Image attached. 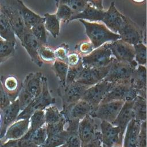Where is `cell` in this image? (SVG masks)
Returning a JSON list of instances; mask_svg holds the SVG:
<instances>
[{
  "label": "cell",
  "mask_w": 147,
  "mask_h": 147,
  "mask_svg": "<svg viewBox=\"0 0 147 147\" xmlns=\"http://www.w3.org/2000/svg\"><path fill=\"white\" fill-rule=\"evenodd\" d=\"M84 26L85 32L89 41L96 49L102 45L120 39V36L113 32L100 22H90L78 20Z\"/></svg>",
  "instance_id": "1"
},
{
  "label": "cell",
  "mask_w": 147,
  "mask_h": 147,
  "mask_svg": "<svg viewBox=\"0 0 147 147\" xmlns=\"http://www.w3.org/2000/svg\"><path fill=\"white\" fill-rule=\"evenodd\" d=\"M55 103V99L49 92L47 78L44 75H42L41 93L20 111L17 119H29L34 111L39 110H44L49 106Z\"/></svg>",
  "instance_id": "2"
},
{
  "label": "cell",
  "mask_w": 147,
  "mask_h": 147,
  "mask_svg": "<svg viewBox=\"0 0 147 147\" xmlns=\"http://www.w3.org/2000/svg\"><path fill=\"white\" fill-rule=\"evenodd\" d=\"M138 64L134 60L131 62L119 61L115 58L113 59L110 70L103 79L111 83L130 80Z\"/></svg>",
  "instance_id": "3"
},
{
  "label": "cell",
  "mask_w": 147,
  "mask_h": 147,
  "mask_svg": "<svg viewBox=\"0 0 147 147\" xmlns=\"http://www.w3.org/2000/svg\"><path fill=\"white\" fill-rule=\"evenodd\" d=\"M137 95V92L133 86L131 78L130 80L114 83L113 86L101 103L115 100L124 102L133 100Z\"/></svg>",
  "instance_id": "4"
},
{
  "label": "cell",
  "mask_w": 147,
  "mask_h": 147,
  "mask_svg": "<svg viewBox=\"0 0 147 147\" xmlns=\"http://www.w3.org/2000/svg\"><path fill=\"white\" fill-rule=\"evenodd\" d=\"M114 57L107 42L94 49L90 54L82 57L84 67H103L110 65Z\"/></svg>",
  "instance_id": "5"
},
{
  "label": "cell",
  "mask_w": 147,
  "mask_h": 147,
  "mask_svg": "<svg viewBox=\"0 0 147 147\" xmlns=\"http://www.w3.org/2000/svg\"><path fill=\"white\" fill-rule=\"evenodd\" d=\"M0 13L4 15L11 25L16 36L21 38L25 26L14 3V0H0Z\"/></svg>",
  "instance_id": "6"
},
{
  "label": "cell",
  "mask_w": 147,
  "mask_h": 147,
  "mask_svg": "<svg viewBox=\"0 0 147 147\" xmlns=\"http://www.w3.org/2000/svg\"><path fill=\"white\" fill-rule=\"evenodd\" d=\"M88 87L89 86L76 82L65 84L64 86H59L57 91L62 100L63 107L73 105L80 100Z\"/></svg>",
  "instance_id": "7"
},
{
  "label": "cell",
  "mask_w": 147,
  "mask_h": 147,
  "mask_svg": "<svg viewBox=\"0 0 147 147\" xmlns=\"http://www.w3.org/2000/svg\"><path fill=\"white\" fill-rule=\"evenodd\" d=\"M124 102L122 100H115L101 103L92 110L90 115L94 118L100 119L101 121L111 123L118 115Z\"/></svg>",
  "instance_id": "8"
},
{
  "label": "cell",
  "mask_w": 147,
  "mask_h": 147,
  "mask_svg": "<svg viewBox=\"0 0 147 147\" xmlns=\"http://www.w3.org/2000/svg\"><path fill=\"white\" fill-rule=\"evenodd\" d=\"M113 84L114 83L103 80L89 87L84 92L82 99L88 103L94 109L101 103Z\"/></svg>",
  "instance_id": "9"
},
{
  "label": "cell",
  "mask_w": 147,
  "mask_h": 147,
  "mask_svg": "<svg viewBox=\"0 0 147 147\" xmlns=\"http://www.w3.org/2000/svg\"><path fill=\"white\" fill-rule=\"evenodd\" d=\"M118 34L122 40L132 45L143 42L144 31L130 18L125 16L124 22Z\"/></svg>",
  "instance_id": "10"
},
{
  "label": "cell",
  "mask_w": 147,
  "mask_h": 147,
  "mask_svg": "<svg viewBox=\"0 0 147 147\" xmlns=\"http://www.w3.org/2000/svg\"><path fill=\"white\" fill-rule=\"evenodd\" d=\"M111 64L103 67H83L75 82L89 87L93 86L105 78L110 70Z\"/></svg>",
  "instance_id": "11"
},
{
  "label": "cell",
  "mask_w": 147,
  "mask_h": 147,
  "mask_svg": "<svg viewBox=\"0 0 147 147\" xmlns=\"http://www.w3.org/2000/svg\"><path fill=\"white\" fill-rule=\"evenodd\" d=\"M100 129L102 147H113L117 144L122 145L123 134L119 127L111 123L101 121Z\"/></svg>",
  "instance_id": "12"
},
{
  "label": "cell",
  "mask_w": 147,
  "mask_h": 147,
  "mask_svg": "<svg viewBox=\"0 0 147 147\" xmlns=\"http://www.w3.org/2000/svg\"><path fill=\"white\" fill-rule=\"evenodd\" d=\"M20 41L21 45L27 52L32 62L38 67H41L43 63L38 57V51L42 44L34 37L30 29L25 27Z\"/></svg>",
  "instance_id": "13"
},
{
  "label": "cell",
  "mask_w": 147,
  "mask_h": 147,
  "mask_svg": "<svg viewBox=\"0 0 147 147\" xmlns=\"http://www.w3.org/2000/svg\"><path fill=\"white\" fill-rule=\"evenodd\" d=\"M78 136L82 145L100 137V132L98 129L94 118L88 115L80 120L78 125Z\"/></svg>",
  "instance_id": "14"
},
{
  "label": "cell",
  "mask_w": 147,
  "mask_h": 147,
  "mask_svg": "<svg viewBox=\"0 0 147 147\" xmlns=\"http://www.w3.org/2000/svg\"><path fill=\"white\" fill-rule=\"evenodd\" d=\"M107 45L113 57L118 61L131 62L134 60L133 45L123 41L121 39L107 42Z\"/></svg>",
  "instance_id": "15"
},
{
  "label": "cell",
  "mask_w": 147,
  "mask_h": 147,
  "mask_svg": "<svg viewBox=\"0 0 147 147\" xmlns=\"http://www.w3.org/2000/svg\"><path fill=\"white\" fill-rule=\"evenodd\" d=\"M92 110V107L88 103L81 99L73 105L63 107L61 113L65 120L71 119L80 121L90 115Z\"/></svg>",
  "instance_id": "16"
},
{
  "label": "cell",
  "mask_w": 147,
  "mask_h": 147,
  "mask_svg": "<svg viewBox=\"0 0 147 147\" xmlns=\"http://www.w3.org/2000/svg\"><path fill=\"white\" fill-rule=\"evenodd\" d=\"M125 16L116 8L114 2H112L107 10H105L101 22L114 33H117L124 22Z\"/></svg>",
  "instance_id": "17"
},
{
  "label": "cell",
  "mask_w": 147,
  "mask_h": 147,
  "mask_svg": "<svg viewBox=\"0 0 147 147\" xmlns=\"http://www.w3.org/2000/svg\"><path fill=\"white\" fill-rule=\"evenodd\" d=\"M2 111V121L0 127V139L1 140L7 128L17 121L18 114L21 111L18 99L17 98L11 102Z\"/></svg>",
  "instance_id": "18"
},
{
  "label": "cell",
  "mask_w": 147,
  "mask_h": 147,
  "mask_svg": "<svg viewBox=\"0 0 147 147\" xmlns=\"http://www.w3.org/2000/svg\"><path fill=\"white\" fill-rule=\"evenodd\" d=\"M29 129V119L17 120L7 128L1 140L5 142L9 140H15L21 138L28 132Z\"/></svg>",
  "instance_id": "19"
},
{
  "label": "cell",
  "mask_w": 147,
  "mask_h": 147,
  "mask_svg": "<svg viewBox=\"0 0 147 147\" xmlns=\"http://www.w3.org/2000/svg\"><path fill=\"white\" fill-rule=\"evenodd\" d=\"M134 118L133 111V100L125 101L114 121L111 123L121 129L124 134L129 123Z\"/></svg>",
  "instance_id": "20"
},
{
  "label": "cell",
  "mask_w": 147,
  "mask_h": 147,
  "mask_svg": "<svg viewBox=\"0 0 147 147\" xmlns=\"http://www.w3.org/2000/svg\"><path fill=\"white\" fill-rule=\"evenodd\" d=\"M42 74L40 72L30 73L22 82L21 87L28 92L34 99L37 97L41 91Z\"/></svg>",
  "instance_id": "21"
},
{
  "label": "cell",
  "mask_w": 147,
  "mask_h": 147,
  "mask_svg": "<svg viewBox=\"0 0 147 147\" xmlns=\"http://www.w3.org/2000/svg\"><path fill=\"white\" fill-rule=\"evenodd\" d=\"M14 3L26 28L30 29L34 25L44 20L43 17L29 9L21 0H14Z\"/></svg>",
  "instance_id": "22"
},
{
  "label": "cell",
  "mask_w": 147,
  "mask_h": 147,
  "mask_svg": "<svg viewBox=\"0 0 147 147\" xmlns=\"http://www.w3.org/2000/svg\"><path fill=\"white\" fill-rule=\"evenodd\" d=\"M133 86L137 95L146 98V66L138 65L131 76Z\"/></svg>",
  "instance_id": "23"
},
{
  "label": "cell",
  "mask_w": 147,
  "mask_h": 147,
  "mask_svg": "<svg viewBox=\"0 0 147 147\" xmlns=\"http://www.w3.org/2000/svg\"><path fill=\"white\" fill-rule=\"evenodd\" d=\"M141 123V122L134 119L129 123L123 134V147H137Z\"/></svg>",
  "instance_id": "24"
},
{
  "label": "cell",
  "mask_w": 147,
  "mask_h": 147,
  "mask_svg": "<svg viewBox=\"0 0 147 147\" xmlns=\"http://www.w3.org/2000/svg\"><path fill=\"white\" fill-rule=\"evenodd\" d=\"M0 81L8 94L11 102L16 99L21 90L22 82L20 83L18 79L13 75H1Z\"/></svg>",
  "instance_id": "25"
},
{
  "label": "cell",
  "mask_w": 147,
  "mask_h": 147,
  "mask_svg": "<svg viewBox=\"0 0 147 147\" xmlns=\"http://www.w3.org/2000/svg\"><path fill=\"white\" fill-rule=\"evenodd\" d=\"M104 10H99L89 3L80 12L74 14L70 21L75 20H83L90 22H100L102 20Z\"/></svg>",
  "instance_id": "26"
},
{
  "label": "cell",
  "mask_w": 147,
  "mask_h": 147,
  "mask_svg": "<svg viewBox=\"0 0 147 147\" xmlns=\"http://www.w3.org/2000/svg\"><path fill=\"white\" fill-rule=\"evenodd\" d=\"M134 119L141 122L146 121V98L137 95L133 100Z\"/></svg>",
  "instance_id": "27"
},
{
  "label": "cell",
  "mask_w": 147,
  "mask_h": 147,
  "mask_svg": "<svg viewBox=\"0 0 147 147\" xmlns=\"http://www.w3.org/2000/svg\"><path fill=\"white\" fill-rule=\"evenodd\" d=\"M44 24L47 31L55 38L59 35L60 29V21L57 18L55 14L45 13L44 15Z\"/></svg>",
  "instance_id": "28"
},
{
  "label": "cell",
  "mask_w": 147,
  "mask_h": 147,
  "mask_svg": "<svg viewBox=\"0 0 147 147\" xmlns=\"http://www.w3.org/2000/svg\"><path fill=\"white\" fill-rule=\"evenodd\" d=\"M0 37L4 40L16 42V34L9 22L4 15L0 13Z\"/></svg>",
  "instance_id": "29"
},
{
  "label": "cell",
  "mask_w": 147,
  "mask_h": 147,
  "mask_svg": "<svg viewBox=\"0 0 147 147\" xmlns=\"http://www.w3.org/2000/svg\"><path fill=\"white\" fill-rule=\"evenodd\" d=\"M52 68L59 80L60 86H64L68 69V66L65 61L56 59L52 64Z\"/></svg>",
  "instance_id": "30"
},
{
  "label": "cell",
  "mask_w": 147,
  "mask_h": 147,
  "mask_svg": "<svg viewBox=\"0 0 147 147\" xmlns=\"http://www.w3.org/2000/svg\"><path fill=\"white\" fill-rule=\"evenodd\" d=\"M47 130L45 125L33 131H28L24 136L27 138L36 147L41 146L47 138Z\"/></svg>",
  "instance_id": "31"
},
{
  "label": "cell",
  "mask_w": 147,
  "mask_h": 147,
  "mask_svg": "<svg viewBox=\"0 0 147 147\" xmlns=\"http://www.w3.org/2000/svg\"><path fill=\"white\" fill-rule=\"evenodd\" d=\"M45 125L57 123L65 119L61 113V110L56 105H52L44 110Z\"/></svg>",
  "instance_id": "32"
},
{
  "label": "cell",
  "mask_w": 147,
  "mask_h": 147,
  "mask_svg": "<svg viewBox=\"0 0 147 147\" xmlns=\"http://www.w3.org/2000/svg\"><path fill=\"white\" fill-rule=\"evenodd\" d=\"M16 47V42L7 41L0 37V64L14 55Z\"/></svg>",
  "instance_id": "33"
},
{
  "label": "cell",
  "mask_w": 147,
  "mask_h": 147,
  "mask_svg": "<svg viewBox=\"0 0 147 147\" xmlns=\"http://www.w3.org/2000/svg\"><path fill=\"white\" fill-rule=\"evenodd\" d=\"M29 129L28 131H33L45 125L44 110L34 111L29 118Z\"/></svg>",
  "instance_id": "34"
},
{
  "label": "cell",
  "mask_w": 147,
  "mask_h": 147,
  "mask_svg": "<svg viewBox=\"0 0 147 147\" xmlns=\"http://www.w3.org/2000/svg\"><path fill=\"white\" fill-rule=\"evenodd\" d=\"M55 49L48 45V44H42L38 51V57L44 63L52 64L56 60Z\"/></svg>",
  "instance_id": "35"
},
{
  "label": "cell",
  "mask_w": 147,
  "mask_h": 147,
  "mask_svg": "<svg viewBox=\"0 0 147 147\" xmlns=\"http://www.w3.org/2000/svg\"><path fill=\"white\" fill-rule=\"evenodd\" d=\"M134 49V60L138 65H146V45L140 42L133 45Z\"/></svg>",
  "instance_id": "36"
},
{
  "label": "cell",
  "mask_w": 147,
  "mask_h": 147,
  "mask_svg": "<svg viewBox=\"0 0 147 147\" xmlns=\"http://www.w3.org/2000/svg\"><path fill=\"white\" fill-rule=\"evenodd\" d=\"M55 2L56 6L59 4L67 5L72 9L74 14L82 11L87 3L85 0H55Z\"/></svg>",
  "instance_id": "37"
},
{
  "label": "cell",
  "mask_w": 147,
  "mask_h": 147,
  "mask_svg": "<svg viewBox=\"0 0 147 147\" xmlns=\"http://www.w3.org/2000/svg\"><path fill=\"white\" fill-rule=\"evenodd\" d=\"M57 11L56 16L60 21L66 23L70 21V19L74 12L68 6L64 4H59L56 5Z\"/></svg>",
  "instance_id": "38"
},
{
  "label": "cell",
  "mask_w": 147,
  "mask_h": 147,
  "mask_svg": "<svg viewBox=\"0 0 147 147\" xmlns=\"http://www.w3.org/2000/svg\"><path fill=\"white\" fill-rule=\"evenodd\" d=\"M44 21L34 25L30 30L34 37L42 44H47V35Z\"/></svg>",
  "instance_id": "39"
},
{
  "label": "cell",
  "mask_w": 147,
  "mask_h": 147,
  "mask_svg": "<svg viewBox=\"0 0 147 147\" xmlns=\"http://www.w3.org/2000/svg\"><path fill=\"white\" fill-rule=\"evenodd\" d=\"M94 49L93 45L90 41H83L78 44L75 47V51L82 56L90 54Z\"/></svg>",
  "instance_id": "40"
},
{
  "label": "cell",
  "mask_w": 147,
  "mask_h": 147,
  "mask_svg": "<svg viewBox=\"0 0 147 147\" xmlns=\"http://www.w3.org/2000/svg\"><path fill=\"white\" fill-rule=\"evenodd\" d=\"M83 67H84L82 64V62L77 65L73 67H68L65 84H69L75 82V79L79 74V73L81 72V71L83 69Z\"/></svg>",
  "instance_id": "41"
},
{
  "label": "cell",
  "mask_w": 147,
  "mask_h": 147,
  "mask_svg": "<svg viewBox=\"0 0 147 147\" xmlns=\"http://www.w3.org/2000/svg\"><path fill=\"white\" fill-rule=\"evenodd\" d=\"M67 137L64 144L65 147H82V142L78 131L67 132Z\"/></svg>",
  "instance_id": "42"
},
{
  "label": "cell",
  "mask_w": 147,
  "mask_h": 147,
  "mask_svg": "<svg viewBox=\"0 0 147 147\" xmlns=\"http://www.w3.org/2000/svg\"><path fill=\"white\" fill-rule=\"evenodd\" d=\"M56 59L65 61L67 56L69 53V45L67 43L63 42L58 47L55 49L54 51Z\"/></svg>",
  "instance_id": "43"
},
{
  "label": "cell",
  "mask_w": 147,
  "mask_h": 147,
  "mask_svg": "<svg viewBox=\"0 0 147 147\" xmlns=\"http://www.w3.org/2000/svg\"><path fill=\"white\" fill-rule=\"evenodd\" d=\"M137 147H146V121L141 123Z\"/></svg>",
  "instance_id": "44"
},
{
  "label": "cell",
  "mask_w": 147,
  "mask_h": 147,
  "mask_svg": "<svg viewBox=\"0 0 147 147\" xmlns=\"http://www.w3.org/2000/svg\"><path fill=\"white\" fill-rule=\"evenodd\" d=\"M82 56L76 51L69 52L65 60V63L68 67L77 65L82 63Z\"/></svg>",
  "instance_id": "45"
},
{
  "label": "cell",
  "mask_w": 147,
  "mask_h": 147,
  "mask_svg": "<svg viewBox=\"0 0 147 147\" xmlns=\"http://www.w3.org/2000/svg\"><path fill=\"white\" fill-rule=\"evenodd\" d=\"M10 103V98L0 81V110H2Z\"/></svg>",
  "instance_id": "46"
},
{
  "label": "cell",
  "mask_w": 147,
  "mask_h": 147,
  "mask_svg": "<svg viewBox=\"0 0 147 147\" xmlns=\"http://www.w3.org/2000/svg\"><path fill=\"white\" fill-rule=\"evenodd\" d=\"M82 147H102L101 138H97L88 143L83 144Z\"/></svg>",
  "instance_id": "47"
},
{
  "label": "cell",
  "mask_w": 147,
  "mask_h": 147,
  "mask_svg": "<svg viewBox=\"0 0 147 147\" xmlns=\"http://www.w3.org/2000/svg\"><path fill=\"white\" fill-rule=\"evenodd\" d=\"M86 2L94 7L99 9L103 10V0H85Z\"/></svg>",
  "instance_id": "48"
},
{
  "label": "cell",
  "mask_w": 147,
  "mask_h": 147,
  "mask_svg": "<svg viewBox=\"0 0 147 147\" xmlns=\"http://www.w3.org/2000/svg\"><path fill=\"white\" fill-rule=\"evenodd\" d=\"M133 2L140 4V3H142L143 2H144L145 1V0H131Z\"/></svg>",
  "instance_id": "49"
},
{
  "label": "cell",
  "mask_w": 147,
  "mask_h": 147,
  "mask_svg": "<svg viewBox=\"0 0 147 147\" xmlns=\"http://www.w3.org/2000/svg\"><path fill=\"white\" fill-rule=\"evenodd\" d=\"M0 147H6L4 145V142L0 139Z\"/></svg>",
  "instance_id": "50"
},
{
  "label": "cell",
  "mask_w": 147,
  "mask_h": 147,
  "mask_svg": "<svg viewBox=\"0 0 147 147\" xmlns=\"http://www.w3.org/2000/svg\"><path fill=\"white\" fill-rule=\"evenodd\" d=\"M1 121H2V111L0 110V127L1 125Z\"/></svg>",
  "instance_id": "51"
},
{
  "label": "cell",
  "mask_w": 147,
  "mask_h": 147,
  "mask_svg": "<svg viewBox=\"0 0 147 147\" xmlns=\"http://www.w3.org/2000/svg\"><path fill=\"white\" fill-rule=\"evenodd\" d=\"M113 147H123L122 145H119V144H117V145H114Z\"/></svg>",
  "instance_id": "52"
},
{
  "label": "cell",
  "mask_w": 147,
  "mask_h": 147,
  "mask_svg": "<svg viewBox=\"0 0 147 147\" xmlns=\"http://www.w3.org/2000/svg\"><path fill=\"white\" fill-rule=\"evenodd\" d=\"M60 147H65V146H64V145H63V146H60Z\"/></svg>",
  "instance_id": "53"
},
{
  "label": "cell",
  "mask_w": 147,
  "mask_h": 147,
  "mask_svg": "<svg viewBox=\"0 0 147 147\" xmlns=\"http://www.w3.org/2000/svg\"></svg>",
  "instance_id": "54"
}]
</instances>
